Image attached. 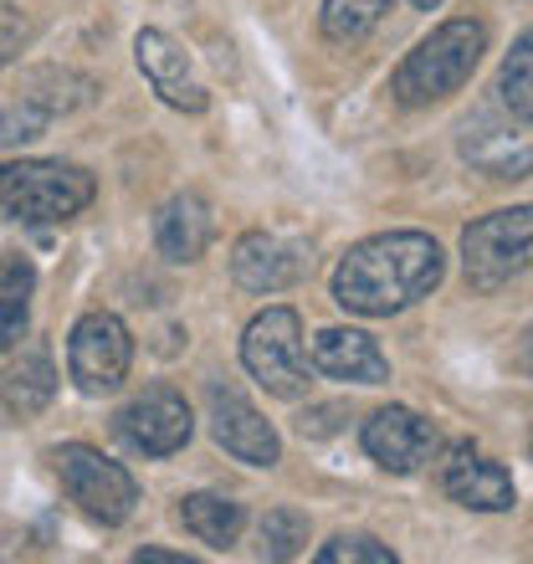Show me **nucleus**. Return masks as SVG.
<instances>
[{
  "mask_svg": "<svg viewBox=\"0 0 533 564\" xmlns=\"http://www.w3.org/2000/svg\"><path fill=\"white\" fill-rule=\"evenodd\" d=\"M446 257L426 231H380V237L349 247L334 272V303L359 318H390L411 308L442 282Z\"/></svg>",
  "mask_w": 533,
  "mask_h": 564,
  "instance_id": "f257e3e1",
  "label": "nucleus"
},
{
  "mask_svg": "<svg viewBox=\"0 0 533 564\" xmlns=\"http://www.w3.org/2000/svg\"><path fill=\"white\" fill-rule=\"evenodd\" d=\"M488 52V26L472 21V15H457V21H442L426 42H415V52L395 67V93L405 108H431L452 98V93L467 88V77L477 73V62Z\"/></svg>",
  "mask_w": 533,
  "mask_h": 564,
  "instance_id": "f03ea898",
  "label": "nucleus"
},
{
  "mask_svg": "<svg viewBox=\"0 0 533 564\" xmlns=\"http://www.w3.org/2000/svg\"><path fill=\"white\" fill-rule=\"evenodd\" d=\"M93 175L83 164H62V160H11L0 164V210L15 216L26 226H52V221H73L93 206Z\"/></svg>",
  "mask_w": 533,
  "mask_h": 564,
  "instance_id": "7ed1b4c3",
  "label": "nucleus"
},
{
  "mask_svg": "<svg viewBox=\"0 0 533 564\" xmlns=\"http://www.w3.org/2000/svg\"><path fill=\"white\" fill-rule=\"evenodd\" d=\"M241 365L257 386L278 401L308 395V349H303V318L293 308H262L241 334Z\"/></svg>",
  "mask_w": 533,
  "mask_h": 564,
  "instance_id": "20e7f679",
  "label": "nucleus"
},
{
  "mask_svg": "<svg viewBox=\"0 0 533 564\" xmlns=\"http://www.w3.org/2000/svg\"><path fill=\"white\" fill-rule=\"evenodd\" d=\"M52 467H57L67 498H73L93 523H104V529L123 523L133 513V503H139V482L129 477V467L104 457V452L88 442L57 446V452H52Z\"/></svg>",
  "mask_w": 533,
  "mask_h": 564,
  "instance_id": "39448f33",
  "label": "nucleus"
},
{
  "mask_svg": "<svg viewBox=\"0 0 533 564\" xmlns=\"http://www.w3.org/2000/svg\"><path fill=\"white\" fill-rule=\"evenodd\" d=\"M529 247H533V210H492L482 221H472L461 231V268L477 293H498L529 268Z\"/></svg>",
  "mask_w": 533,
  "mask_h": 564,
  "instance_id": "423d86ee",
  "label": "nucleus"
},
{
  "mask_svg": "<svg viewBox=\"0 0 533 564\" xmlns=\"http://www.w3.org/2000/svg\"><path fill=\"white\" fill-rule=\"evenodd\" d=\"M133 339L119 313H83L67 339V370L83 395H113L129 380Z\"/></svg>",
  "mask_w": 533,
  "mask_h": 564,
  "instance_id": "0eeeda50",
  "label": "nucleus"
},
{
  "mask_svg": "<svg viewBox=\"0 0 533 564\" xmlns=\"http://www.w3.org/2000/svg\"><path fill=\"white\" fill-rule=\"evenodd\" d=\"M119 431H123V442L133 452H144V457H175L180 446L191 442L195 416L175 386H149L144 395H133L123 405Z\"/></svg>",
  "mask_w": 533,
  "mask_h": 564,
  "instance_id": "6e6552de",
  "label": "nucleus"
},
{
  "mask_svg": "<svg viewBox=\"0 0 533 564\" xmlns=\"http://www.w3.org/2000/svg\"><path fill=\"white\" fill-rule=\"evenodd\" d=\"M313 268L308 241L293 237H272V231H247L231 252V278L247 288V293H282L303 282Z\"/></svg>",
  "mask_w": 533,
  "mask_h": 564,
  "instance_id": "1a4fd4ad",
  "label": "nucleus"
},
{
  "mask_svg": "<svg viewBox=\"0 0 533 564\" xmlns=\"http://www.w3.org/2000/svg\"><path fill=\"white\" fill-rule=\"evenodd\" d=\"M133 57H139V73L149 77V88L160 93L170 108H180V113H206L210 93L206 83L195 77L191 57H185V46L170 36V31H139L133 36Z\"/></svg>",
  "mask_w": 533,
  "mask_h": 564,
  "instance_id": "9d476101",
  "label": "nucleus"
},
{
  "mask_svg": "<svg viewBox=\"0 0 533 564\" xmlns=\"http://www.w3.org/2000/svg\"><path fill=\"white\" fill-rule=\"evenodd\" d=\"M442 488L452 503L472 508V513H508V508L519 503V488H513V477H508L503 462L482 457L472 442H457L446 452L442 462Z\"/></svg>",
  "mask_w": 533,
  "mask_h": 564,
  "instance_id": "9b49d317",
  "label": "nucleus"
},
{
  "mask_svg": "<svg viewBox=\"0 0 533 564\" xmlns=\"http://www.w3.org/2000/svg\"><path fill=\"white\" fill-rule=\"evenodd\" d=\"M210 436L237 462H247V467H272L282 457V442H278V431H272V421L241 390H226V386L210 390Z\"/></svg>",
  "mask_w": 533,
  "mask_h": 564,
  "instance_id": "f8f14e48",
  "label": "nucleus"
},
{
  "mask_svg": "<svg viewBox=\"0 0 533 564\" xmlns=\"http://www.w3.org/2000/svg\"><path fill=\"white\" fill-rule=\"evenodd\" d=\"M365 452H370L385 473L411 477L421 473L436 452V431H431L426 416H415L411 405H385L365 421Z\"/></svg>",
  "mask_w": 533,
  "mask_h": 564,
  "instance_id": "ddd939ff",
  "label": "nucleus"
},
{
  "mask_svg": "<svg viewBox=\"0 0 533 564\" xmlns=\"http://www.w3.org/2000/svg\"><path fill=\"white\" fill-rule=\"evenodd\" d=\"M313 370L324 380H349V386H385L390 359L365 328H324L313 339Z\"/></svg>",
  "mask_w": 533,
  "mask_h": 564,
  "instance_id": "4468645a",
  "label": "nucleus"
},
{
  "mask_svg": "<svg viewBox=\"0 0 533 564\" xmlns=\"http://www.w3.org/2000/svg\"><path fill=\"white\" fill-rule=\"evenodd\" d=\"M216 237V216L195 191L170 195L160 210H154V247L170 262H200Z\"/></svg>",
  "mask_w": 533,
  "mask_h": 564,
  "instance_id": "2eb2a0df",
  "label": "nucleus"
},
{
  "mask_svg": "<svg viewBox=\"0 0 533 564\" xmlns=\"http://www.w3.org/2000/svg\"><path fill=\"white\" fill-rule=\"evenodd\" d=\"M461 154L472 170L492 180H523L529 175V123H492V119H472L461 134Z\"/></svg>",
  "mask_w": 533,
  "mask_h": 564,
  "instance_id": "dca6fc26",
  "label": "nucleus"
},
{
  "mask_svg": "<svg viewBox=\"0 0 533 564\" xmlns=\"http://www.w3.org/2000/svg\"><path fill=\"white\" fill-rule=\"evenodd\" d=\"M52 395H57V365H52L42 344H26L11 359V370L0 375V401H6L11 416H36V411L52 405Z\"/></svg>",
  "mask_w": 533,
  "mask_h": 564,
  "instance_id": "f3484780",
  "label": "nucleus"
},
{
  "mask_svg": "<svg viewBox=\"0 0 533 564\" xmlns=\"http://www.w3.org/2000/svg\"><path fill=\"white\" fill-rule=\"evenodd\" d=\"M31 293H36V268L21 252H0V349H15L31 324Z\"/></svg>",
  "mask_w": 533,
  "mask_h": 564,
  "instance_id": "a211bd4d",
  "label": "nucleus"
},
{
  "mask_svg": "<svg viewBox=\"0 0 533 564\" xmlns=\"http://www.w3.org/2000/svg\"><path fill=\"white\" fill-rule=\"evenodd\" d=\"M180 523H185L200 544H210V550H231L241 534V523H247V513H241V503L221 498V492H191V498L180 503Z\"/></svg>",
  "mask_w": 533,
  "mask_h": 564,
  "instance_id": "6ab92c4d",
  "label": "nucleus"
},
{
  "mask_svg": "<svg viewBox=\"0 0 533 564\" xmlns=\"http://www.w3.org/2000/svg\"><path fill=\"white\" fill-rule=\"evenodd\" d=\"M385 11H390V0H324V36L328 42H339V46H349V42H365L380 21H385Z\"/></svg>",
  "mask_w": 533,
  "mask_h": 564,
  "instance_id": "aec40b11",
  "label": "nucleus"
},
{
  "mask_svg": "<svg viewBox=\"0 0 533 564\" xmlns=\"http://www.w3.org/2000/svg\"><path fill=\"white\" fill-rule=\"evenodd\" d=\"M498 98H503V108L519 123L533 119V42L529 36H519V46L508 52L503 77H498Z\"/></svg>",
  "mask_w": 533,
  "mask_h": 564,
  "instance_id": "412c9836",
  "label": "nucleus"
},
{
  "mask_svg": "<svg viewBox=\"0 0 533 564\" xmlns=\"http://www.w3.org/2000/svg\"><path fill=\"white\" fill-rule=\"evenodd\" d=\"M308 544V519L297 508H272L262 519V560H293Z\"/></svg>",
  "mask_w": 533,
  "mask_h": 564,
  "instance_id": "4be33fe9",
  "label": "nucleus"
},
{
  "mask_svg": "<svg viewBox=\"0 0 533 564\" xmlns=\"http://www.w3.org/2000/svg\"><path fill=\"white\" fill-rule=\"evenodd\" d=\"M318 564H395V550L370 534H339L318 550Z\"/></svg>",
  "mask_w": 533,
  "mask_h": 564,
  "instance_id": "5701e85b",
  "label": "nucleus"
},
{
  "mask_svg": "<svg viewBox=\"0 0 533 564\" xmlns=\"http://www.w3.org/2000/svg\"><path fill=\"white\" fill-rule=\"evenodd\" d=\"M46 113L36 104H26V98H15L11 108H0V144H31V139H42L46 129Z\"/></svg>",
  "mask_w": 533,
  "mask_h": 564,
  "instance_id": "b1692460",
  "label": "nucleus"
},
{
  "mask_svg": "<svg viewBox=\"0 0 533 564\" xmlns=\"http://www.w3.org/2000/svg\"><path fill=\"white\" fill-rule=\"evenodd\" d=\"M133 560H139V564H195L191 554H170V550H139Z\"/></svg>",
  "mask_w": 533,
  "mask_h": 564,
  "instance_id": "393cba45",
  "label": "nucleus"
},
{
  "mask_svg": "<svg viewBox=\"0 0 533 564\" xmlns=\"http://www.w3.org/2000/svg\"><path fill=\"white\" fill-rule=\"evenodd\" d=\"M415 11H436V6H442V0H411Z\"/></svg>",
  "mask_w": 533,
  "mask_h": 564,
  "instance_id": "a878e982",
  "label": "nucleus"
},
{
  "mask_svg": "<svg viewBox=\"0 0 533 564\" xmlns=\"http://www.w3.org/2000/svg\"><path fill=\"white\" fill-rule=\"evenodd\" d=\"M6 57H11V42H0V67H6Z\"/></svg>",
  "mask_w": 533,
  "mask_h": 564,
  "instance_id": "bb28decb",
  "label": "nucleus"
}]
</instances>
